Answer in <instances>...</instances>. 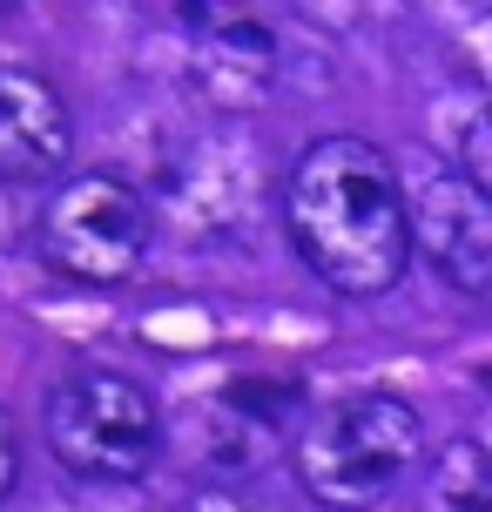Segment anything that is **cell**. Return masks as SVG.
I'll return each instance as SVG.
<instances>
[{
	"label": "cell",
	"instance_id": "obj_6",
	"mask_svg": "<svg viewBox=\"0 0 492 512\" xmlns=\"http://www.w3.org/2000/svg\"><path fill=\"white\" fill-rule=\"evenodd\" d=\"M75 155V122L48 75L0 61V182H48Z\"/></svg>",
	"mask_w": 492,
	"mask_h": 512
},
{
	"label": "cell",
	"instance_id": "obj_4",
	"mask_svg": "<svg viewBox=\"0 0 492 512\" xmlns=\"http://www.w3.org/2000/svg\"><path fill=\"white\" fill-rule=\"evenodd\" d=\"M41 263L75 283H129L156 243V203L115 169H81L41 203Z\"/></svg>",
	"mask_w": 492,
	"mask_h": 512
},
{
	"label": "cell",
	"instance_id": "obj_9",
	"mask_svg": "<svg viewBox=\"0 0 492 512\" xmlns=\"http://www.w3.org/2000/svg\"><path fill=\"white\" fill-rule=\"evenodd\" d=\"M182 512H297L277 486H263L257 472H223L182 499Z\"/></svg>",
	"mask_w": 492,
	"mask_h": 512
},
{
	"label": "cell",
	"instance_id": "obj_8",
	"mask_svg": "<svg viewBox=\"0 0 492 512\" xmlns=\"http://www.w3.org/2000/svg\"><path fill=\"white\" fill-rule=\"evenodd\" d=\"M418 512H492V445L452 438L418 472Z\"/></svg>",
	"mask_w": 492,
	"mask_h": 512
},
{
	"label": "cell",
	"instance_id": "obj_2",
	"mask_svg": "<svg viewBox=\"0 0 492 512\" xmlns=\"http://www.w3.org/2000/svg\"><path fill=\"white\" fill-rule=\"evenodd\" d=\"M418 465H425V418L398 391H351L324 411H304V432L290 445L297 486L331 512H371Z\"/></svg>",
	"mask_w": 492,
	"mask_h": 512
},
{
	"label": "cell",
	"instance_id": "obj_5",
	"mask_svg": "<svg viewBox=\"0 0 492 512\" xmlns=\"http://www.w3.org/2000/svg\"><path fill=\"white\" fill-rule=\"evenodd\" d=\"M405 196H412L418 256L459 297H486L492 304V196L466 169H425Z\"/></svg>",
	"mask_w": 492,
	"mask_h": 512
},
{
	"label": "cell",
	"instance_id": "obj_11",
	"mask_svg": "<svg viewBox=\"0 0 492 512\" xmlns=\"http://www.w3.org/2000/svg\"><path fill=\"white\" fill-rule=\"evenodd\" d=\"M14 479H21V445H14V425H7V411H0V506H7Z\"/></svg>",
	"mask_w": 492,
	"mask_h": 512
},
{
	"label": "cell",
	"instance_id": "obj_10",
	"mask_svg": "<svg viewBox=\"0 0 492 512\" xmlns=\"http://www.w3.org/2000/svg\"><path fill=\"white\" fill-rule=\"evenodd\" d=\"M459 169L492 196V102L479 108V115L466 122V135H459Z\"/></svg>",
	"mask_w": 492,
	"mask_h": 512
},
{
	"label": "cell",
	"instance_id": "obj_3",
	"mask_svg": "<svg viewBox=\"0 0 492 512\" xmlns=\"http://www.w3.org/2000/svg\"><path fill=\"white\" fill-rule=\"evenodd\" d=\"M48 452L75 479L95 486H135L162 459V405L129 371L81 364L48 384Z\"/></svg>",
	"mask_w": 492,
	"mask_h": 512
},
{
	"label": "cell",
	"instance_id": "obj_7",
	"mask_svg": "<svg viewBox=\"0 0 492 512\" xmlns=\"http://www.w3.org/2000/svg\"><path fill=\"white\" fill-rule=\"evenodd\" d=\"M189 68H196V88L223 108H250L270 95V75H277V34L263 21H243V14H216L209 0V27H196V48H189Z\"/></svg>",
	"mask_w": 492,
	"mask_h": 512
},
{
	"label": "cell",
	"instance_id": "obj_1",
	"mask_svg": "<svg viewBox=\"0 0 492 512\" xmlns=\"http://www.w3.org/2000/svg\"><path fill=\"white\" fill-rule=\"evenodd\" d=\"M284 223L297 256L337 297H385L405 283L418 256L412 196L391 169V155L364 135L304 142L284 189Z\"/></svg>",
	"mask_w": 492,
	"mask_h": 512
}]
</instances>
